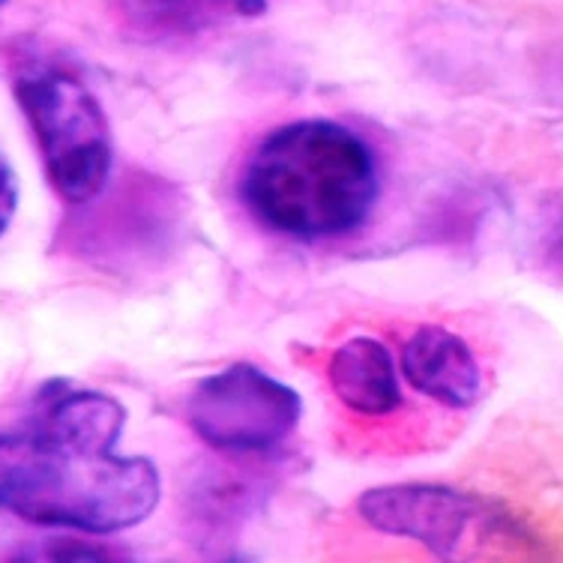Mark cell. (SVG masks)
I'll list each match as a JSON object with an SVG mask.
<instances>
[{
	"label": "cell",
	"instance_id": "cell-6",
	"mask_svg": "<svg viewBox=\"0 0 563 563\" xmlns=\"http://www.w3.org/2000/svg\"><path fill=\"white\" fill-rule=\"evenodd\" d=\"M401 372L426 399L465 411L483 393V372L465 339L441 324H422L401 347Z\"/></svg>",
	"mask_w": 563,
	"mask_h": 563
},
{
	"label": "cell",
	"instance_id": "cell-5",
	"mask_svg": "<svg viewBox=\"0 0 563 563\" xmlns=\"http://www.w3.org/2000/svg\"><path fill=\"white\" fill-rule=\"evenodd\" d=\"M357 516L372 531L420 542L446 561L462 554V545L479 525L495 521L477 495L422 483L368 488L357 498Z\"/></svg>",
	"mask_w": 563,
	"mask_h": 563
},
{
	"label": "cell",
	"instance_id": "cell-10",
	"mask_svg": "<svg viewBox=\"0 0 563 563\" xmlns=\"http://www.w3.org/2000/svg\"><path fill=\"white\" fill-rule=\"evenodd\" d=\"M240 3H243L246 15H261V12L267 10V3H271V0H240Z\"/></svg>",
	"mask_w": 563,
	"mask_h": 563
},
{
	"label": "cell",
	"instance_id": "cell-11",
	"mask_svg": "<svg viewBox=\"0 0 563 563\" xmlns=\"http://www.w3.org/2000/svg\"><path fill=\"white\" fill-rule=\"evenodd\" d=\"M7 3H10V0H0V10H3V7H7Z\"/></svg>",
	"mask_w": 563,
	"mask_h": 563
},
{
	"label": "cell",
	"instance_id": "cell-3",
	"mask_svg": "<svg viewBox=\"0 0 563 563\" xmlns=\"http://www.w3.org/2000/svg\"><path fill=\"white\" fill-rule=\"evenodd\" d=\"M12 90L57 196L66 205H87L102 196L114 165V144L99 99L60 66H27Z\"/></svg>",
	"mask_w": 563,
	"mask_h": 563
},
{
	"label": "cell",
	"instance_id": "cell-4",
	"mask_svg": "<svg viewBox=\"0 0 563 563\" xmlns=\"http://www.w3.org/2000/svg\"><path fill=\"white\" fill-rule=\"evenodd\" d=\"M303 401L288 384L267 372L234 363L196 384L186 401L192 432L222 453H267L285 444L297 429Z\"/></svg>",
	"mask_w": 563,
	"mask_h": 563
},
{
	"label": "cell",
	"instance_id": "cell-9",
	"mask_svg": "<svg viewBox=\"0 0 563 563\" xmlns=\"http://www.w3.org/2000/svg\"><path fill=\"white\" fill-rule=\"evenodd\" d=\"M19 210V180L12 165L3 159L0 153V238L7 234V228L12 225V217Z\"/></svg>",
	"mask_w": 563,
	"mask_h": 563
},
{
	"label": "cell",
	"instance_id": "cell-2",
	"mask_svg": "<svg viewBox=\"0 0 563 563\" xmlns=\"http://www.w3.org/2000/svg\"><path fill=\"white\" fill-rule=\"evenodd\" d=\"M378 192L372 144L336 120L318 118L264 135L240 177V198L261 225L309 243L354 234Z\"/></svg>",
	"mask_w": 563,
	"mask_h": 563
},
{
	"label": "cell",
	"instance_id": "cell-8",
	"mask_svg": "<svg viewBox=\"0 0 563 563\" xmlns=\"http://www.w3.org/2000/svg\"><path fill=\"white\" fill-rule=\"evenodd\" d=\"M118 15L147 43H184L246 10L240 0H118Z\"/></svg>",
	"mask_w": 563,
	"mask_h": 563
},
{
	"label": "cell",
	"instance_id": "cell-1",
	"mask_svg": "<svg viewBox=\"0 0 563 563\" xmlns=\"http://www.w3.org/2000/svg\"><path fill=\"white\" fill-rule=\"evenodd\" d=\"M126 411L97 390H66L22 432L0 434V509L81 533H120L151 516L163 479L151 459L118 455Z\"/></svg>",
	"mask_w": 563,
	"mask_h": 563
},
{
	"label": "cell",
	"instance_id": "cell-7",
	"mask_svg": "<svg viewBox=\"0 0 563 563\" xmlns=\"http://www.w3.org/2000/svg\"><path fill=\"white\" fill-rule=\"evenodd\" d=\"M327 380L336 399L360 417H387L401 401L396 363L378 339L342 342L327 360Z\"/></svg>",
	"mask_w": 563,
	"mask_h": 563
}]
</instances>
